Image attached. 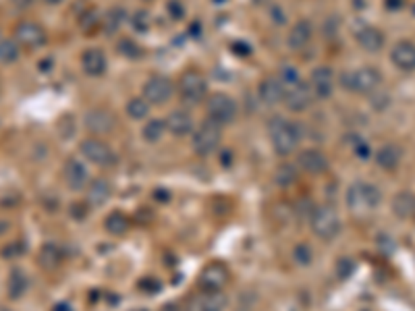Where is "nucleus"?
Instances as JSON below:
<instances>
[{
	"label": "nucleus",
	"mask_w": 415,
	"mask_h": 311,
	"mask_svg": "<svg viewBox=\"0 0 415 311\" xmlns=\"http://www.w3.org/2000/svg\"><path fill=\"white\" fill-rule=\"evenodd\" d=\"M340 86L360 96H370L376 94L382 86V73L374 66H362L355 71H347L340 75Z\"/></svg>",
	"instance_id": "obj_1"
},
{
	"label": "nucleus",
	"mask_w": 415,
	"mask_h": 311,
	"mask_svg": "<svg viewBox=\"0 0 415 311\" xmlns=\"http://www.w3.org/2000/svg\"><path fill=\"white\" fill-rule=\"evenodd\" d=\"M270 141H272V147L279 156H291L299 141H301V129L297 123H291L287 119H274L270 121Z\"/></svg>",
	"instance_id": "obj_2"
},
{
	"label": "nucleus",
	"mask_w": 415,
	"mask_h": 311,
	"mask_svg": "<svg viewBox=\"0 0 415 311\" xmlns=\"http://www.w3.org/2000/svg\"><path fill=\"white\" fill-rule=\"evenodd\" d=\"M380 201H382V191L372 183L357 181L347 189V206L351 212H357V214L372 212L380 206Z\"/></svg>",
	"instance_id": "obj_3"
},
{
	"label": "nucleus",
	"mask_w": 415,
	"mask_h": 311,
	"mask_svg": "<svg viewBox=\"0 0 415 311\" xmlns=\"http://www.w3.org/2000/svg\"><path fill=\"white\" fill-rule=\"evenodd\" d=\"M314 235L322 241H332L340 232V216L332 206H318L310 216Z\"/></svg>",
	"instance_id": "obj_4"
},
{
	"label": "nucleus",
	"mask_w": 415,
	"mask_h": 311,
	"mask_svg": "<svg viewBox=\"0 0 415 311\" xmlns=\"http://www.w3.org/2000/svg\"><path fill=\"white\" fill-rule=\"evenodd\" d=\"M221 141H223V127L216 125L210 119H208L203 125H199L193 131V137H191L193 151L197 156H201V158H205V156H212L221 147Z\"/></svg>",
	"instance_id": "obj_5"
},
{
	"label": "nucleus",
	"mask_w": 415,
	"mask_h": 311,
	"mask_svg": "<svg viewBox=\"0 0 415 311\" xmlns=\"http://www.w3.org/2000/svg\"><path fill=\"white\" fill-rule=\"evenodd\" d=\"M177 92L185 104H199L208 96V82L197 71H185L177 84Z\"/></svg>",
	"instance_id": "obj_6"
},
{
	"label": "nucleus",
	"mask_w": 415,
	"mask_h": 311,
	"mask_svg": "<svg viewBox=\"0 0 415 311\" xmlns=\"http://www.w3.org/2000/svg\"><path fill=\"white\" fill-rule=\"evenodd\" d=\"M79 151H81V156H84L88 162H92V164H96V166H102V169L114 166L116 160H118L116 151H114L106 141H102V139H98V137L84 139L81 145H79Z\"/></svg>",
	"instance_id": "obj_7"
},
{
	"label": "nucleus",
	"mask_w": 415,
	"mask_h": 311,
	"mask_svg": "<svg viewBox=\"0 0 415 311\" xmlns=\"http://www.w3.org/2000/svg\"><path fill=\"white\" fill-rule=\"evenodd\" d=\"M205 110H208V119L223 127V125H229V123L235 121V116H237V102L231 96L218 92V94L208 96Z\"/></svg>",
	"instance_id": "obj_8"
},
{
	"label": "nucleus",
	"mask_w": 415,
	"mask_h": 311,
	"mask_svg": "<svg viewBox=\"0 0 415 311\" xmlns=\"http://www.w3.org/2000/svg\"><path fill=\"white\" fill-rule=\"evenodd\" d=\"M229 297L223 290H201L187 301V311H225Z\"/></svg>",
	"instance_id": "obj_9"
},
{
	"label": "nucleus",
	"mask_w": 415,
	"mask_h": 311,
	"mask_svg": "<svg viewBox=\"0 0 415 311\" xmlns=\"http://www.w3.org/2000/svg\"><path fill=\"white\" fill-rule=\"evenodd\" d=\"M175 94V84L164 75H152L144 84V98L150 104H166Z\"/></svg>",
	"instance_id": "obj_10"
},
{
	"label": "nucleus",
	"mask_w": 415,
	"mask_h": 311,
	"mask_svg": "<svg viewBox=\"0 0 415 311\" xmlns=\"http://www.w3.org/2000/svg\"><path fill=\"white\" fill-rule=\"evenodd\" d=\"M62 179L71 191H86L90 185V171L79 158H68L62 166Z\"/></svg>",
	"instance_id": "obj_11"
},
{
	"label": "nucleus",
	"mask_w": 415,
	"mask_h": 311,
	"mask_svg": "<svg viewBox=\"0 0 415 311\" xmlns=\"http://www.w3.org/2000/svg\"><path fill=\"white\" fill-rule=\"evenodd\" d=\"M231 280L229 268L225 264H208L199 274V286L203 290H223Z\"/></svg>",
	"instance_id": "obj_12"
},
{
	"label": "nucleus",
	"mask_w": 415,
	"mask_h": 311,
	"mask_svg": "<svg viewBox=\"0 0 415 311\" xmlns=\"http://www.w3.org/2000/svg\"><path fill=\"white\" fill-rule=\"evenodd\" d=\"M15 40L21 48L34 50L46 44V32L36 21H21L15 27Z\"/></svg>",
	"instance_id": "obj_13"
},
{
	"label": "nucleus",
	"mask_w": 415,
	"mask_h": 311,
	"mask_svg": "<svg viewBox=\"0 0 415 311\" xmlns=\"http://www.w3.org/2000/svg\"><path fill=\"white\" fill-rule=\"evenodd\" d=\"M314 102V94L312 88L303 82H299L297 86H291L285 90V100L283 104L291 110V112H305Z\"/></svg>",
	"instance_id": "obj_14"
},
{
	"label": "nucleus",
	"mask_w": 415,
	"mask_h": 311,
	"mask_svg": "<svg viewBox=\"0 0 415 311\" xmlns=\"http://www.w3.org/2000/svg\"><path fill=\"white\" fill-rule=\"evenodd\" d=\"M86 129L96 133V135H106V133H112L114 127H116V116L112 110H106V108H94V110H88L86 112Z\"/></svg>",
	"instance_id": "obj_15"
},
{
	"label": "nucleus",
	"mask_w": 415,
	"mask_h": 311,
	"mask_svg": "<svg viewBox=\"0 0 415 311\" xmlns=\"http://www.w3.org/2000/svg\"><path fill=\"white\" fill-rule=\"evenodd\" d=\"M297 164H299V169H301L303 173H307V175H312V177H318V175H322V173L328 171V158H326V153H324L322 149H316V147L303 149V151L297 156Z\"/></svg>",
	"instance_id": "obj_16"
},
{
	"label": "nucleus",
	"mask_w": 415,
	"mask_h": 311,
	"mask_svg": "<svg viewBox=\"0 0 415 311\" xmlns=\"http://www.w3.org/2000/svg\"><path fill=\"white\" fill-rule=\"evenodd\" d=\"M310 88L314 98H330L334 92V73L330 66H318L312 71Z\"/></svg>",
	"instance_id": "obj_17"
},
{
	"label": "nucleus",
	"mask_w": 415,
	"mask_h": 311,
	"mask_svg": "<svg viewBox=\"0 0 415 311\" xmlns=\"http://www.w3.org/2000/svg\"><path fill=\"white\" fill-rule=\"evenodd\" d=\"M390 60L392 64L403 71V73H411L415 71V44L409 40H401L392 46L390 50Z\"/></svg>",
	"instance_id": "obj_18"
},
{
	"label": "nucleus",
	"mask_w": 415,
	"mask_h": 311,
	"mask_svg": "<svg viewBox=\"0 0 415 311\" xmlns=\"http://www.w3.org/2000/svg\"><path fill=\"white\" fill-rule=\"evenodd\" d=\"M257 94H260L262 102H266L268 106H276L285 100V88L279 77H266V79H262Z\"/></svg>",
	"instance_id": "obj_19"
},
{
	"label": "nucleus",
	"mask_w": 415,
	"mask_h": 311,
	"mask_svg": "<svg viewBox=\"0 0 415 311\" xmlns=\"http://www.w3.org/2000/svg\"><path fill=\"white\" fill-rule=\"evenodd\" d=\"M164 123H166V131H171L177 137H185L195 131V121L187 110H173Z\"/></svg>",
	"instance_id": "obj_20"
},
{
	"label": "nucleus",
	"mask_w": 415,
	"mask_h": 311,
	"mask_svg": "<svg viewBox=\"0 0 415 311\" xmlns=\"http://www.w3.org/2000/svg\"><path fill=\"white\" fill-rule=\"evenodd\" d=\"M312 34H314L312 23H310L307 19H299V21L291 27V32H289V36H287L289 48H291V50H303V48L312 42Z\"/></svg>",
	"instance_id": "obj_21"
},
{
	"label": "nucleus",
	"mask_w": 415,
	"mask_h": 311,
	"mask_svg": "<svg viewBox=\"0 0 415 311\" xmlns=\"http://www.w3.org/2000/svg\"><path fill=\"white\" fill-rule=\"evenodd\" d=\"M81 69L90 77L104 75V71H106V56H104V52L98 50V48H88L81 54Z\"/></svg>",
	"instance_id": "obj_22"
},
{
	"label": "nucleus",
	"mask_w": 415,
	"mask_h": 311,
	"mask_svg": "<svg viewBox=\"0 0 415 311\" xmlns=\"http://www.w3.org/2000/svg\"><path fill=\"white\" fill-rule=\"evenodd\" d=\"M376 162H378V166L380 169H384V171H394L399 164H401V160H403V149L397 145V143H384L378 151H376Z\"/></svg>",
	"instance_id": "obj_23"
},
{
	"label": "nucleus",
	"mask_w": 415,
	"mask_h": 311,
	"mask_svg": "<svg viewBox=\"0 0 415 311\" xmlns=\"http://www.w3.org/2000/svg\"><path fill=\"white\" fill-rule=\"evenodd\" d=\"M355 38H357V44L368 52H380L384 48V34L378 27H370V25L362 27L355 34Z\"/></svg>",
	"instance_id": "obj_24"
},
{
	"label": "nucleus",
	"mask_w": 415,
	"mask_h": 311,
	"mask_svg": "<svg viewBox=\"0 0 415 311\" xmlns=\"http://www.w3.org/2000/svg\"><path fill=\"white\" fill-rule=\"evenodd\" d=\"M88 203L94 208H100L108 201V197L112 195V187L106 179H94L88 185Z\"/></svg>",
	"instance_id": "obj_25"
},
{
	"label": "nucleus",
	"mask_w": 415,
	"mask_h": 311,
	"mask_svg": "<svg viewBox=\"0 0 415 311\" xmlns=\"http://www.w3.org/2000/svg\"><path fill=\"white\" fill-rule=\"evenodd\" d=\"M392 212L401 220H409L415 216V195L411 191H401L392 199Z\"/></svg>",
	"instance_id": "obj_26"
},
{
	"label": "nucleus",
	"mask_w": 415,
	"mask_h": 311,
	"mask_svg": "<svg viewBox=\"0 0 415 311\" xmlns=\"http://www.w3.org/2000/svg\"><path fill=\"white\" fill-rule=\"evenodd\" d=\"M21 56V46L15 38H3L0 40V64H13Z\"/></svg>",
	"instance_id": "obj_27"
},
{
	"label": "nucleus",
	"mask_w": 415,
	"mask_h": 311,
	"mask_svg": "<svg viewBox=\"0 0 415 311\" xmlns=\"http://www.w3.org/2000/svg\"><path fill=\"white\" fill-rule=\"evenodd\" d=\"M166 133V123L160 119H150L144 127H142V137L146 143H158Z\"/></svg>",
	"instance_id": "obj_28"
},
{
	"label": "nucleus",
	"mask_w": 415,
	"mask_h": 311,
	"mask_svg": "<svg viewBox=\"0 0 415 311\" xmlns=\"http://www.w3.org/2000/svg\"><path fill=\"white\" fill-rule=\"evenodd\" d=\"M7 286H9V297H13V299L23 297V295H25V290H27V276L23 274V270L15 268V270L9 274Z\"/></svg>",
	"instance_id": "obj_29"
},
{
	"label": "nucleus",
	"mask_w": 415,
	"mask_h": 311,
	"mask_svg": "<svg viewBox=\"0 0 415 311\" xmlns=\"http://www.w3.org/2000/svg\"><path fill=\"white\" fill-rule=\"evenodd\" d=\"M104 228L110 232V235L121 237V235H125V232L129 230V218L125 214H121V212H112L104 220Z\"/></svg>",
	"instance_id": "obj_30"
},
{
	"label": "nucleus",
	"mask_w": 415,
	"mask_h": 311,
	"mask_svg": "<svg viewBox=\"0 0 415 311\" xmlns=\"http://www.w3.org/2000/svg\"><path fill=\"white\" fill-rule=\"evenodd\" d=\"M38 264L44 268V270H56L58 264H60V251L56 245L48 243L40 249V258H38Z\"/></svg>",
	"instance_id": "obj_31"
},
{
	"label": "nucleus",
	"mask_w": 415,
	"mask_h": 311,
	"mask_svg": "<svg viewBox=\"0 0 415 311\" xmlns=\"http://www.w3.org/2000/svg\"><path fill=\"white\" fill-rule=\"evenodd\" d=\"M127 114L135 121H142L150 114V102L146 98H131L127 102Z\"/></svg>",
	"instance_id": "obj_32"
},
{
	"label": "nucleus",
	"mask_w": 415,
	"mask_h": 311,
	"mask_svg": "<svg viewBox=\"0 0 415 311\" xmlns=\"http://www.w3.org/2000/svg\"><path fill=\"white\" fill-rule=\"evenodd\" d=\"M274 181L283 185V187H289L297 181V169L293 164H281L274 173Z\"/></svg>",
	"instance_id": "obj_33"
},
{
	"label": "nucleus",
	"mask_w": 415,
	"mask_h": 311,
	"mask_svg": "<svg viewBox=\"0 0 415 311\" xmlns=\"http://www.w3.org/2000/svg\"><path fill=\"white\" fill-rule=\"evenodd\" d=\"M281 79V84H283V88L287 90V88H291V86H297L299 82H301V77H299V71L295 69V66H291V64H285V66H281V71H279V75H276Z\"/></svg>",
	"instance_id": "obj_34"
},
{
	"label": "nucleus",
	"mask_w": 415,
	"mask_h": 311,
	"mask_svg": "<svg viewBox=\"0 0 415 311\" xmlns=\"http://www.w3.org/2000/svg\"><path fill=\"white\" fill-rule=\"evenodd\" d=\"M118 52L125 54V56H129V58H140L142 56V48L137 46L133 40H123L118 44Z\"/></svg>",
	"instance_id": "obj_35"
},
{
	"label": "nucleus",
	"mask_w": 415,
	"mask_h": 311,
	"mask_svg": "<svg viewBox=\"0 0 415 311\" xmlns=\"http://www.w3.org/2000/svg\"><path fill=\"white\" fill-rule=\"evenodd\" d=\"M123 21H125V15H123V11L121 9H112L110 13H108V17H106V32H116L121 25H123Z\"/></svg>",
	"instance_id": "obj_36"
},
{
	"label": "nucleus",
	"mask_w": 415,
	"mask_h": 311,
	"mask_svg": "<svg viewBox=\"0 0 415 311\" xmlns=\"http://www.w3.org/2000/svg\"><path fill=\"white\" fill-rule=\"evenodd\" d=\"M293 260H295L299 266L312 264V247H307L305 243H303V245H297V247L293 249Z\"/></svg>",
	"instance_id": "obj_37"
},
{
	"label": "nucleus",
	"mask_w": 415,
	"mask_h": 311,
	"mask_svg": "<svg viewBox=\"0 0 415 311\" xmlns=\"http://www.w3.org/2000/svg\"><path fill=\"white\" fill-rule=\"evenodd\" d=\"M133 27L137 32H146L150 27V15L146 11H137L135 17H133Z\"/></svg>",
	"instance_id": "obj_38"
},
{
	"label": "nucleus",
	"mask_w": 415,
	"mask_h": 311,
	"mask_svg": "<svg viewBox=\"0 0 415 311\" xmlns=\"http://www.w3.org/2000/svg\"><path fill=\"white\" fill-rule=\"evenodd\" d=\"M168 13H171V17L181 19L185 15V9L181 7V3H177V0H171V3H168Z\"/></svg>",
	"instance_id": "obj_39"
},
{
	"label": "nucleus",
	"mask_w": 415,
	"mask_h": 311,
	"mask_svg": "<svg viewBox=\"0 0 415 311\" xmlns=\"http://www.w3.org/2000/svg\"><path fill=\"white\" fill-rule=\"evenodd\" d=\"M401 7H403V0H386V9L397 11V9H401Z\"/></svg>",
	"instance_id": "obj_40"
},
{
	"label": "nucleus",
	"mask_w": 415,
	"mask_h": 311,
	"mask_svg": "<svg viewBox=\"0 0 415 311\" xmlns=\"http://www.w3.org/2000/svg\"><path fill=\"white\" fill-rule=\"evenodd\" d=\"M13 3H15L17 9H27L32 5V0H13Z\"/></svg>",
	"instance_id": "obj_41"
},
{
	"label": "nucleus",
	"mask_w": 415,
	"mask_h": 311,
	"mask_svg": "<svg viewBox=\"0 0 415 311\" xmlns=\"http://www.w3.org/2000/svg\"><path fill=\"white\" fill-rule=\"evenodd\" d=\"M160 311H181L179 309V305L177 303H166V305H162V309Z\"/></svg>",
	"instance_id": "obj_42"
},
{
	"label": "nucleus",
	"mask_w": 415,
	"mask_h": 311,
	"mask_svg": "<svg viewBox=\"0 0 415 311\" xmlns=\"http://www.w3.org/2000/svg\"><path fill=\"white\" fill-rule=\"evenodd\" d=\"M54 311H71V307H68L66 303H60V305H56V309Z\"/></svg>",
	"instance_id": "obj_43"
},
{
	"label": "nucleus",
	"mask_w": 415,
	"mask_h": 311,
	"mask_svg": "<svg viewBox=\"0 0 415 311\" xmlns=\"http://www.w3.org/2000/svg\"><path fill=\"white\" fill-rule=\"evenodd\" d=\"M46 5H60V3H64V0H44Z\"/></svg>",
	"instance_id": "obj_44"
},
{
	"label": "nucleus",
	"mask_w": 415,
	"mask_h": 311,
	"mask_svg": "<svg viewBox=\"0 0 415 311\" xmlns=\"http://www.w3.org/2000/svg\"><path fill=\"white\" fill-rule=\"evenodd\" d=\"M0 94H3V79H0Z\"/></svg>",
	"instance_id": "obj_45"
},
{
	"label": "nucleus",
	"mask_w": 415,
	"mask_h": 311,
	"mask_svg": "<svg viewBox=\"0 0 415 311\" xmlns=\"http://www.w3.org/2000/svg\"><path fill=\"white\" fill-rule=\"evenodd\" d=\"M216 3H223V0H216Z\"/></svg>",
	"instance_id": "obj_46"
},
{
	"label": "nucleus",
	"mask_w": 415,
	"mask_h": 311,
	"mask_svg": "<svg viewBox=\"0 0 415 311\" xmlns=\"http://www.w3.org/2000/svg\"><path fill=\"white\" fill-rule=\"evenodd\" d=\"M3 311H9V309H3Z\"/></svg>",
	"instance_id": "obj_47"
}]
</instances>
